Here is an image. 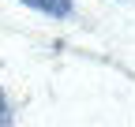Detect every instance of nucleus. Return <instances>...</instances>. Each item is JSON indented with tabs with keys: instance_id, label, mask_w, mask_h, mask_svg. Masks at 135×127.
<instances>
[{
	"instance_id": "1",
	"label": "nucleus",
	"mask_w": 135,
	"mask_h": 127,
	"mask_svg": "<svg viewBox=\"0 0 135 127\" xmlns=\"http://www.w3.org/2000/svg\"><path fill=\"white\" fill-rule=\"evenodd\" d=\"M26 8H34V11H41V15H53V19H64V15H71V0H23Z\"/></svg>"
},
{
	"instance_id": "2",
	"label": "nucleus",
	"mask_w": 135,
	"mask_h": 127,
	"mask_svg": "<svg viewBox=\"0 0 135 127\" xmlns=\"http://www.w3.org/2000/svg\"><path fill=\"white\" fill-rule=\"evenodd\" d=\"M11 123V108H8V97H4V90H0V127H8Z\"/></svg>"
}]
</instances>
